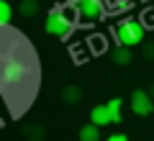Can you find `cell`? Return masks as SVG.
Returning a JSON list of instances; mask_svg holds the SVG:
<instances>
[{"label": "cell", "mask_w": 154, "mask_h": 141, "mask_svg": "<svg viewBox=\"0 0 154 141\" xmlns=\"http://www.w3.org/2000/svg\"><path fill=\"white\" fill-rule=\"evenodd\" d=\"M116 38H118V44L134 49V46H139V44L144 41V26L136 18H123V21L116 26Z\"/></svg>", "instance_id": "6da1fadb"}, {"label": "cell", "mask_w": 154, "mask_h": 141, "mask_svg": "<svg viewBox=\"0 0 154 141\" xmlns=\"http://www.w3.org/2000/svg\"><path fill=\"white\" fill-rule=\"evenodd\" d=\"M69 31H72V21L64 16V13H62V8H54V11L46 16V33L64 38Z\"/></svg>", "instance_id": "7a4b0ae2"}, {"label": "cell", "mask_w": 154, "mask_h": 141, "mask_svg": "<svg viewBox=\"0 0 154 141\" xmlns=\"http://www.w3.org/2000/svg\"><path fill=\"white\" fill-rule=\"evenodd\" d=\"M72 5H75L77 16L85 18V21H98L105 11L103 0H72Z\"/></svg>", "instance_id": "3957f363"}, {"label": "cell", "mask_w": 154, "mask_h": 141, "mask_svg": "<svg viewBox=\"0 0 154 141\" xmlns=\"http://www.w3.org/2000/svg\"><path fill=\"white\" fill-rule=\"evenodd\" d=\"M128 105H131V110L139 115V118H146V115L154 110V100L149 98L146 90H134V92H131V100H128Z\"/></svg>", "instance_id": "277c9868"}, {"label": "cell", "mask_w": 154, "mask_h": 141, "mask_svg": "<svg viewBox=\"0 0 154 141\" xmlns=\"http://www.w3.org/2000/svg\"><path fill=\"white\" fill-rule=\"evenodd\" d=\"M110 59H113V64H118V67H126V64H131V59H134V51L128 49V46H123V44H118L113 51H110Z\"/></svg>", "instance_id": "5b68a950"}, {"label": "cell", "mask_w": 154, "mask_h": 141, "mask_svg": "<svg viewBox=\"0 0 154 141\" xmlns=\"http://www.w3.org/2000/svg\"><path fill=\"white\" fill-rule=\"evenodd\" d=\"M90 123H95V126H108L110 123V113H108V105H95L93 110H90Z\"/></svg>", "instance_id": "8992f818"}, {"label": "cell", "mask_w": 154, "mask_h": 141, "mask_svg": "<svg viewBox=\"0 0 154 141\" xmlns=\"http://www.w3.org/2000/svg\"><path fill=\"white\" fill-rule=\"evenodd\" d=\"M77 139L80 141H100V126L85 123L82 128H80V133H77Z\"/></svg>", "instance_id": "52a82bcc"}, {"label": "cell", "mask_w": 154, "mask_h": 141, "mask_svg": "<svg viewBox=\"0 0 154 141\" xmlns=\"http://www.w3.org/2000/svg\"><path fill=\"white\" fill-rule=\"evenodd\" d=\"M62 100H64L67 105H77L80 100H82V90L77 85H67L64 90H62Z\"/></svg>", "instance_id": "ba28073f"}, {"label": "cell", "mask_w": 154, "mask_h": 141, "mask_svg": "<svg viewBox=\"0 0 154 141\" xmlns=\"http://www.w3.org/2000/svg\"><path fill=\"white\" fill-rule=\"evenodd\" d=\"M18 13L23 18H33L38 13V0H21L18 3Z\"/></svg>", "instance_id": "9c48e42d"}, {"label": "cell", "mask_w": 154, "mask_h": 141, "mask_svg": "<svg viewBox=\"0 0 154 141\" xmlns=\"http://www.w3.org/2000/svg\"><path fill=\"white\" fill-rule=\"evenodd\" d=\"M108 113H110V123H121V105H123V100L121 98H113V100H108Z\"/></svg>", "instance_id": "30bf717a"}, {"label": "cell", "mask_w": 154, "mask_h": 141, "mask_svg": "<svg viewBox=\"0 0 154 141\" xmlns=\"http://www.w3.org/2000/svg\"><path fill=\"white\" fill-rule=\"evenodd\" d=\"M26 139L28 141H44L46 139L44 126H28V128H26Z\"/></svg>", "instance_id": "8fae6325"}, {"label": "cell", "mask_w": 154, "mask_h": 141, "mask_svg": "<svg viewBox=\"0 0 154 141\" xmlns=\"http://www.w3.org/2000/svg\"><path fill=\"white\" fill-rule=\"evenodd\" d=\"M11 18H13L11 3H8V0H0V26H8V23H11Z\"/></svg>", "instance_id": "7c38bea8"}, {"label": "cell", "mask_w": 154, "mask_h": 141, "mask_svg": "<svg viewBox=\"0 0 154 141\" xmlns=\"http://www.w3.org/2000/svg\"><path fill=\"white\" fill-rule=\"evenodd\" d=\"M144 59H154V41H149L144 46Z\"/></svg>", "instance_id": "4fadbf2b"}, {"label": "cell", "mask_w": 154, "mask_h": 141, "mask_svg": "<svg viewBox=\"0 0 154 141\" xmlns=\"http://www.w3.org/2000/svg\"><path fill=\"white\" fill-rule=\"evenodd\" d=\"M108 141H128V136H126V133H110Z\"/></svg>", "instance_id": "5bb4252c"}, {"label": "cell", "mask_w": 154, "mask_h": 141, "mask_svg": "<svg viewBox=\"0 0 154 141\" xmlns=\"http://www.w3.org/2000/svg\"><path fill=\"white\" fill-rule=\"evenodd\" d=\"M146 92H149V98H152V100H154V85H152V87H149V90H146Z\"/></svg>", "instance_id": "9a60e30c"}]
</instances>
